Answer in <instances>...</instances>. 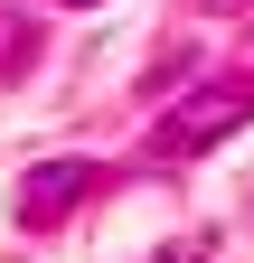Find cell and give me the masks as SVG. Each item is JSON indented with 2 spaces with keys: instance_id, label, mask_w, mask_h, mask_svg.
Masks as SVG:
<instances>
[{
  "instance_id": "obj_1",
  "label": "cell",
  "mask_w": 254,
  "mask_h": 263,
  "mask_svg": "<svg viewBox=\"0 0 254 263\" xmlns=\"http://www.w3.org/2000/svg\"><path fill=\"white\" fill-rule=\"evenodd\" d=\"M245 113H254V66H245V76H226V85L179 94V104L151 122V160H198V151L226 141V132H245Z\"/></svg>"
},
{
  "instance_id": "obj_2",
  "label": "cell",
  "mask_w": 254,
  "mask_h": 263,
  "mask_svg": "<svg viewBox=\"0 0 254 263\" xmlns=\"http://www.w3.org/2000/svg\"><path fill=\"white\" fill-rule=\"evenodd\" d=\"M104 188V170H94V160H38V170L19 179V197H10V216L28 226V235H47V226H66L85 197Z\"/></svg>"
},
{
  "instance_id": "obj_3",
  "label": "cell",
  "mask_w": 254,
  "mask_h": 263,
  "mask_svg": "<svg viewBox=\"0 0 254 263\" xmlns=\"http://www.w3.org/2000/svg\"><path fill=\"white\" fill-rule=\"evenodd\" d=\"M28 57H38V28H28V10H0V76H19Z\"/></svg>"
},
{
  "instance_id": "obj_4",
  "label": "cell",
  "mask_w": 254,
  "mask_h": 263,
  "mask_svg": "<svg viewBox=\"0 0 254 263\" xmlns=\"http://www.w3.org/2000/svg\"><path fill=\"white\" fill-rule=\"evenodd\" d=\"M198 254H207V235H179V245H160L151 263H198Z\"/></svg>"
},
{
  "instance_id": "obj_5",
  "label": "cell",
  "mask_w": 254,
  "mask_h": 263,
  "mask_svg": "<svg viewBox=\"0 0 254 263\" xmlns=\"http://www.w3.org/2000/svg\"><path fill=\"white\" fill-rule=\"evenodd\" d=\"M188 10H245V0H188Z\"/></svg>"
},
{
  "instance_id": "obj_6",
  "label": "cell",
  "mask_w": 254,
  "mask_h": 263,
  "mask_svg": "<svg viewBox=\"0 0 254 263\" xmlns=\"http://www.w3.org/2000/svg\"><path fill=\"white\" fill-rule=\"evenodd\" d=\"M76 10H94V0H76Z\"/></svg>"
}]
</instances>
